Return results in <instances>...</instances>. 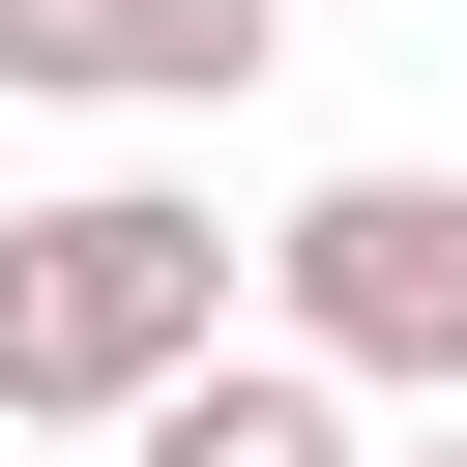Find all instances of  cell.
Wrapping results in <instances>:
<instances>
[{"label":"cell","instance_id":"5b68a950","mask_svg":"<svg viewBox=\"0 0 467 467\" xmlns=\"http://www.w3.org/2000/svg\"><path fill=\"white\" fill-rule=\"evenodd\" d=\"M0 88H88V0H0Z\"/></svg>","mask_w":467,"mask_h":467},{"label":"cell","instance_id":"6da1fadb","mask_svg":"<svg viewBox=\"0 0 467 467\" xmlns=\"http://www.w3.org/2000/svg\"><path fill=\"white\" fill-rule=\"evenodd\" d=\"M175 350H234V234L175 175H58L0 204V438H117Z\"/></svg>","mask_w":467,"mask_h":467},{"label":"cell","instance_id":"277c9868","mask_svg":"<svg viewBox=\"0 0 467 467\" xmlns=\"http://www.w3.org/2000/svg\"><path fill=\"white\" fill-rule=\"evenodd\" d=\"M263 29H292V0H88V88L204 117V88H263Z\"/></svg>","mask_w":467,"mask_h":467},{"label":"cell","instance_id":"8992f818","mask_svg":"<svg viewBox=\"0 0 467 467\" xmlns=\"http://www.w3.org/2000/svg\"><path fill=\"white\" fill-rule=\"evenodd\" d=\"M379 467H467V438H379Z\"/></svg>","mask_w":467,"mask_h":467},{"label":"cell","instance_id":"7a4b0ae2","mask_svg":"<svg viewBox=\"0 0 467 467\" xmlns=\"http://www.w3.org/2000/svg\"><path fill=\"white\" fill-rule=\"evenodd\" d=\"M263 321L350 379V409H467V175H321L263 234Z\"/></svg>","mask_w":467,"mask_h":467},{"label":"cell","instance_id":"3957f363","mask_svg":"<svg viewBox=\"0 0 467 467\" xmlns=\"http://www.w3.org/2000/svg\"><path fill=\"white\" fill-rule=\"evenodd\" d=\"M117 467H379V438H350V379L263 321V350H175V379L117 409Z\"/></svg>","mask_w":467,"mask_h":467}]
</instances>
